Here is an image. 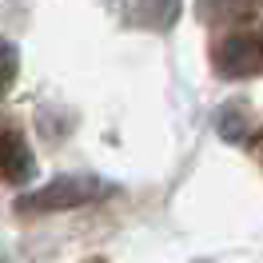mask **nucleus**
<instances>
[{"mask_svg": "<svg viewBox=\"0 0 263 263\" xmlns=\"http://www.w3.org/2000/svg\"><path fill=\"white\" fill-rule=\"evenodd\" d=\"M104 187L92 176H60V180L44 183L36 192H24L16 196V212L20 215H52V212H72V208H84L92 203Z\"/></svg>", "mask_w": 263, "mask_h": 263, "instance_id": "nucleus-1", "label": "nucleus"}, {"mask_svg": "<svg viewBox=\"0 0 263 263\" xmlns=\"http://www.w3.org/2000/svg\"><path fill=\"white\" fill-rule=\"evenodd\" d=\"M215 68H219V76H235V80L239 76H255V72H263V44L243 32L228 36L215 48Z\"/></svg>", "mask_w": 263, "mask_h": 263, "instance_id": "nucleus-2", "label": "nucleus"}, {"mask_svg": "<svg viewBox=\"0 0 263 263\" xmlns=\"http://www.w3.org/2000/svg\"><path fill=\"white\" fill-rule=\"evenodd\" d=\"M32 176V156H28V148H24V140L20 136H12V132H4L0 136V180H28Z\"/></svg>", "mask_w": 263, "mask_h": 263, "instance_id": "nucleus-3", "label": "nucleus"}, {"mask_svg": "<svg viewBox=\"0 0 263 263\" xmlns=\"http://www.w3.org/2000/svg\"><path fill=\"white\" fill-rule=\"evenodd\" d=\"M12 76H16V48H12L8 40H0V96L8 92Z\"/></svg>", "mask_w": 263, "mask_h": 263, "instance_id": "nucleus-4", "label": "nucleus"}, {"mask_svg": "<svg viewBox=\"0 0 263 263\" xmlns=\"http://www.w3.org/2000/svg\"><path fill=\"white\" fill-rule=\"evenodd\" d=\"M92 263H100V259H92Z\"/></svg>", "mask_w": 263, "mask_h": 263, "instance_id": "nucleus-5", "label": "nucleus"}]
</instances>
